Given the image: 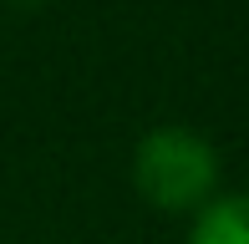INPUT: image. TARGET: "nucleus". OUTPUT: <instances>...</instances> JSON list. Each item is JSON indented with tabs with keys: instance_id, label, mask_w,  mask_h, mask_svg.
<instances>
[{
	"instance_id": "nucleus-2",
	"label": "nucleus",
	"mask_w": 249,
	"mask_h": 244,
	"mask_svg": "<svg viewBox=\"0 0 249 244\" xmlns=\"http://www.w3.org/2000/svg\"><path fill=\"white\" fill-rule=\"evenodd\" d=\"M188 244H249V193H213L194 214Z\"/></svg>"
},
{
	"instance_id": "nucleus-1",
	"label": "nucleus",
	"mask_w": 249,
	"mask_h": 244,
	"mask_svg": "<svg viewBox=\"0 0 249 244\" xmlns=\"http://www.w3.org/2000/svg\"><path fill=\"white\" fill-rule=\"evenodd\" d=\"M132 183L158 209H203L219 188V148L198 127L158 122L132 148Z\"/></svg>"
},
{
	"instance_id": "nucleus-3",
	"label": "nucleus",
	"mask_w": 249,
	"mask_h": 244,
	"mask_svg": "<svg viewBox=\"0 0 249 244\" xmlns=\"http://www.w3.org/2000/svg\"><path fill=\"white\" fill-rule=\"evenodd\" d=\"M16 5H46V0H16Z\"/></svg>"
}]
</instances>
